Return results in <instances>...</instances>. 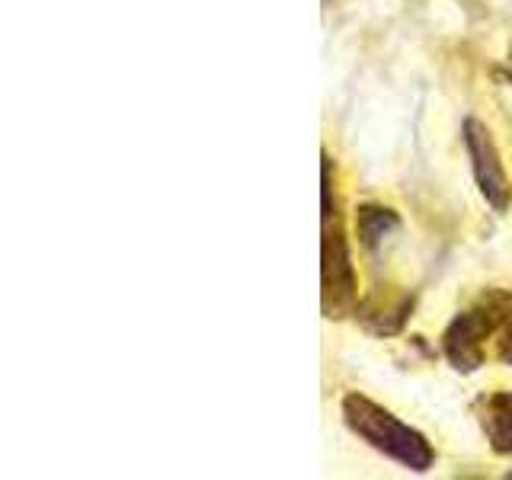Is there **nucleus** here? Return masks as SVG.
Masks as SVG:
<instances>
[{"mask_svg":"<svg viewBox=\"0 0 512 480\" xmlns=\"http://www.w3.org/2000/svg\"><path fill=\"white\" fill-rule=\"evenodd\" d=\"M343 420L362 442L372 445L375 452L388 455L391 461L404 464L407 471L423 474L436 461V452H432L423 432L400 423L391 410L378 407L375 400H368L362 394H349L343 400Z\"/></svg>","mask_w":512,"mask_h":480,"instance_id":"1","label":"nucleus"},{"mask_svg":"<svg viewBox=\"0 0 512 480\" xmlns=\"http://www.w3.org/2000/svg\"><path fill=\"white\" fill-rule=\"evenodd\" d=\"M512 314V295L509 292H487L471 311L458 314L452 324H448L442 336V349L445 359L452 362L458 372H474L484 362V340L503 324Z\"/></svg>","mask_w":512,"mask_h":480,"instance_id":"2","label":"nucleus"},{"mask_svg":"<svg viewBox=\"0 0 512 480\" xmlns=\"http://www.w3.org/2000/svg\"><path fill=\"white\" fill-rule=\"evenodd\" d=\"M320 279H324V314L327 317H340L343 311H349L356 304V272H352V260H349V247L340 221L324 224V247H320Z\"/></svg>","mask_w":512,"mask_h":480,"instance_id":"3","label":"nucleus"},{"mask_svg":"<svg viewBox=\"0 0 512 480\" xmlns=\"http://www.w3.org/2000/svg\"><path fill=\"white\" fill-rule=\"evenodd\" d=\"M464 144H468L471 170H474V180H477L480 192H484V199L496 208V212H506L509 208V180H506V170L500 164V151H496L490 128L477 119H468L464 122Z\"/></svg>","mask_w":512,"mask_h":480,"instance_id":"4","label":"nucleus"},{"mask_svg":"<svg viewBox=\"0 0 512 480\" xmlns=\"http://www.w3.org/2000/svg\"><path fill=\"white\" fill-rule=\"evenodd\" d=\"M480 423H484V432L493 445L496 455H512V394L500 391L487 400L484 407V416H480Z\"/></svg>","mask_w":512,"mask_h":480,"instance_id":"5","label":"nucleus"},{"mask_svg":"<svg viewBox=\"0 0 512 480\" xmlns=\"http://www.w3.org/2000/svg\"><path fill=\"white\" fill-rule=\"evenodd\" d=\"M397 224H400L397 215L391 208H381V205H362L356 215V228L365 247H378L391 231H397Z\"/></svg>","mask_w":512,"mask_h":480,"instance_id":"6","label":"nucleus"},{"mask_svg":"<svg viewBox=\"0 0 512 480\" xmlns=\"http://www.w3.org/2000/svg\"><path fill=\"white\" fill-rule=\"evenodd\" d=\"M500 362L512 368V324L506 327V333H503V340H500Z\"/></svg>","mask_w":512,"mask_h":480,"instance_id":"7","label":"nucleus"}]
</instances>
